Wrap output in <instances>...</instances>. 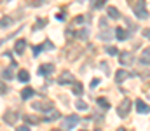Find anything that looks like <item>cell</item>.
I'll return each instance as SVG.
<instances>
[{
	"label": "cell",
	"mask_w": 150,
	"mask_h": 131,
	"mask_svg": "<svg viewBox=\"0 0 150 131\" xmlns=\"http://www.w3.org/2000/svg\"><path fill=\"white\" fill-rule=\"evenodd\" d=\"M4 121H5L7 124H16V121H18V114H16V112H7V114L4 115Z\"/></svg>",
	"instance_id": "ba28073f"
},
{
	"label": "cell",
	"mask_w": 150,
	"mask_h": 131,
	"mask_svg": "<svg viewBox=\"0 0 150 131\" xmlns=\"http://www.w3.org/2000/svg\"><path fill=\"white\" fill-rule=\"evenodd\" d=\"M74 91H75V94H82V86L77 82V84H74Z\"/></svg>",
	"instance_id": "cb8c5ba5"
},
{
	"label": "cell",
	"mask_w": 150,
	"mask_h": 131,
	"mask_svg": "<svg viewBox=\"0 0 150 131\" xmlns=\"http://www.w3.org/2000/svg\"><path fill=\"white\" fill-rule=\"evenodd\" d=\"M143 35L145 37H150V30H143Z\"/></svg>",
	"instance_id": "1f68e13d"
},
{
	"label": "cell",
	"mask_w": 150,
	"mask_h": 131,
	"mask_svg": "<svg viewBox=\"0 0 150 131\" xmlns=\"http://www.w3.org/2000/svg\"><path fill=\"white\" fill-rule=\"evenodd\" d=\"M134 14H136V18H140V19L149 18V11H147L145 0H138V2H136V5H134Z\"/></svg>",
	"instance_id": "6da1fadb"
},
{
	"label": "cell",
	"mask_w": 150,
	"mask_h": 131,
	"mask_svg": "<svg viewBox=\"0 0 150 131\" xmlns=\"http://www.w3.org/2000/svg\"><path fill=\"white\" fill-rule=\"evenodd\" d=\"M2 77H4L5 81H9V79H12V72H11V70H4V72H2Z\"/></svg>",
	"instance_id": "d6986e66"
},
{
	"label": "cell",
	"mask_w": 150,
	"mask_h": 131,
	"mask_svg": "<svg viewBox=\"0 0 150 131\" xmlns=\"http://www.w3.org/2000/svg\"><path fill=\"white\" fill-rule=\"evenodd\" d=\"M98 84H100V79H93V82H91V87L98 86Z\"/></svg>",
	"instance_id": "f1b7e54d"
},
{
	"label": "cell",
	"mask_w": 150,
	"mask_h": 131,
	"mask_svg": "<svg viewBox=\"0 0 150 131\" xmlns=\"http://www.w3.org/2000/svg\"><path fill=\"white\" fill-rule=\"evenodd\" d=\"M115 37H117L119 40H127L129 33H127L126 30H122V28H117V30H115Z\"/></svg>",
	"instance_id": "7c38bea8"
},
{
	"label": "cell",
	"mask_w": 150,
	"mask_h": 131,
	"mask_svg": "<svg viewBox=\"0 0 150 131\" xmlns=\"http://www.w3.org/2000/svg\"><path fill=\"white\" fill-rule=\"evenodd\" d=\"M25 47H26V42H25L23 39H19V40L16 42V45H14V51H16V54H23Z\"/></svg>",
	"instance_id": "8fae6325"
},
{
	"label": "cell",
	"mask_w": 150,
	"mask_h": 131,
	"mask_svg": "<svg viewBox=\"0 0 150 131\" xmlns=\"http://www.w3.org/2000/svg\"><path fill=\"white\" fill-rule=\"evenodd\" d=\"M147 94H149V98H150V89H149V91H147Z\"/></svg>",
	"instance_id": "836d02e7"
},
{
	"label": "cell",
	"mask_w": 150,
	"mask_h": 131,
	"mask_svg": "<svg viewBox=\"0 0 150 131\" xmlns=\"http://www.w3.org/2000/svg\"><path fill=\"white\" fill-rule=\"evenodd\" d=\"M107 12H108V16L113 18V19H117V18H119V11H117L115 7H108V9H107Z\"/></svg>",
	"instance_id": "2e32d148"
},
{
	"label": "cell",
	"mask_w": 150,
	"mask_h": 131,
	"mask_svg": "<svg viewBox=\"0 0 150 131\" xmlns=\"http://www.w3.org/2000/svg\"><path fill=\"white\" fill-rule=\"evenodd\" d=\"M45 26V19H38L37 25H35V30H40V28H44Z\"/></svg>",
	"instance_id": "7402d4cb"
},
{
	"label": "cell",
	"mask_w": 150,
	"mask_h": 131,
	"mask_svg": "<svg viewBox=\"0 0 150 131\" xmlns=\"http://www.w3.org/2000/svg\"><path fill=\"white\" fill-rule=\"evenodd\" d=\"M45 112H47V121H51V119H58V117H59V112L54 110V108H47Z\"/></svg>",
	"instance_id": "9a60e30c"
},
{
	"label": "cell",
	"mask_w": 150,
	"mask_h": 131,
	"mask_svg": "<svg viewBox=\"0 0 150 131\" xmlns=\"http://www.w3.org/2000/svg\"><path fill=\"white\" fill-rule=\"evenodd\" d=\"M129 77H133V74L127 72V70H117V74H115V81H117V82H124V81L129 79Z\"/></svg>",
	"instance_id": "8992f818"
},
{
	"label": "cell",
	"mask_w": 150,
	"mask_h": 131,
	"mask_svg": "<svg viewBox=\"0 0 150 131\" xmlns=\"http://www.w3.org/2000/svg\"><path fill=\"white\" fill-rule=\"evenodd\" d=\"M74 81H75V77L70 74V72H63V74L59 75V79H58L59 84H72Z\"/></svg>",
	"instance_id": "5b68a950"
},
{
	"label": "cell",
	"mask_w": 150,
	"mask_h": 131,
	"mask_svg": "<svg viewBox=\"0 0 150 131\" xmlns=\"http://www.w3.org/2000/svg\"><path fill=\"white\" fill-rule=\"evenodd\" d=\"M11 25V19L9 18H2V28H5V26H9Z\"/></svg>",
	"instance_id": "d4e9b609"
},
{
	"label": "cell",
	"mask_w": 150,
	"mask_h": 131,
	"mask_svg": "<svg viewBox=\"0 0 150 131\" xmlns=\"http://www.w3.org/2000/svg\"><path fill=\"white\" fill-rule=\"evenodd\" d=\"M42 49H44V45H37V47H33V56H38Z\"/></svg>",
	"instance_id": "484cf974"
},
{
	"label": "cell",
	"mask_w": 150,
	"mask_h": 131,
	"mask_svg": "<svg viewBox=\"0 0 150 131\" xmlns=\"http://www.w3.org/2000/svg\"><path fill=\"white\" fill-rule=\"evenodd\" d=\"M136 110H138L140 114H149V112H150V107L145 103V101H143V100H140V98H138V100H136Z\"/></svg>",
	"instance_id": "52a82bcc"
},
{
	"label": "cell",
	"mask_w": 150,
	"mask_h": 131,
	"mask_svg": "<svg viewBox=\"0 0 150 131\" xmlns=\"http://www.w3.org/2000/svg\"><path fill=\"white\" fill-rule=\"evenodd\" d=\"M98 105H100V107H103L105 110H107V108L110 107V103H108V101H107L105 98H98Z\"/></svg>",
	"instance_id": "ac0fdd59"
},
{
	"label": "cell",
	"mask_w": 150,
	"mask_h": 131,
	"mask_svg": "<svg viewBox=\"0 0 150 131\" xmlns=\"http://www.w3.org/2000/svg\"><path fill=\"white\" fill-rule=\"evenodd\" d=\"M18 79H19L21 82H28V81H30V74H28L26 70H19V74H18Z\"/></svg>",
	"instance_id": "5bb4252c"
},
{
	"label": "cell",
	"mask_w": 150,
	"mask_h": 131,
	"mask_svg": "<svg viewBox=\"0 0 150 131\" xmlns=\"http://www.w3.org/2000/svg\"><path fill=\"white\" fill-rule=\"evenodd\" d=\"M82 21H84V18H82V16H79V18H75V25H77V23H82Z\"/></svg>",
	"instance_id": "f546056e"
},
{
	"label": "cell",
	"mask_w": 150,
	"mask_h": 131,
	"mask_svg": "<svg viewBox=\"0 0 150 131\" xmlns=\"http://www.w3.org/2000/svg\"><path fill=\"white\" fill-rule=\"evenodd\" d=\"M18 131H30V128H28V126H19Z\"/></svg>",
	"instance_id": "4dcf8cb0"
},
{
	"label": "cell",
	"mask_w": 150,
	"mask_h": 131,
	"mask_svg": "<svg viewBox=\"0 0 150 131\" xmlns=\"http://www.w3.org/2000/svg\"><path fill=\"white\" fill-rule=\"evenodd\" d=\"M51 131H63V130H51Z\"/></svg>",
	"instance_id": "e575fe53"
},
{
	"label": "cell",
	"mask_w": 150,
	"mask_h": 131,
	"mask_svg": "<svg viewBox=\"0 0 150 131\" xmlns=\"http://www.w3.org/2000/svg\"><path fill=\"white\" fill-rule=\"evenodd\" d=\"M25 119H26V121H30V124H37V123H38V119H37V117H33V115H26Z\"/></svg>",
	"instance_id": "603a6c76"
},
{
	"label": "cell",
	"mask_w": 150,
	"mask_h": 131,
	"mask_svg": "<svg viewBox=\"0 0 150 131\" xmlns=\"http://www.w3.org/2000/svg\"><path fill=\"white\" fill-rule=\"evenodd\" d=\"M140 61H142L143 65H150V47L143 49V52H142V58H140Z\"/></svg>",
	"instance_id": "30bf717a"
},
{
	"label": "cell",
	"mask_w": 150,
	"mask_h": 131,
	"mask_svg": "<svg viewBox=\"0 0 150 131\" xmlns=\"http://www.w3.org/2000/svg\"><path fill=\"white\" fill-rule=\"evenodd\" d=\"M129 108H131V100H129V98H124V100L120 101L119 108H117V114H119V117H127V114H129Z\"/></svg>",
	"instance_id": "3957f363"
},
{
	"label": "cell",
	"mask_w": 150,
	"mask_h": 131,
	"mask_svg": "<svg viewBox=\"0 0 150 131\" xmlns=\"http://www.w3.org/2000/svg\"><path fill=\"white\" fill-rule=\"evenodd\" d=\"M107 52H108V54H110V56H115V54H117V52H119V51H117V49H115V47H113V45H108V47H107Z\"/></svg>",
	"instance_id": "ffe728a7"
},
{
	"label": "cell",
	"mask_w": 150,
	"mask_h": 131,
	"mask_svg": "<svg viewBox=\"0 0 150 131\" xmlns=\"http://www.w3.org/2000/svg\"><path fill=\"white\" fill-rule=\"evenodd\" d=\"M133 61H134L133 52H127V51H120L119 52V63L122 67H129V65H133Z\"/></svg>",
	"instance_id": "7a4b0ae2"
},
{
	"label": "cell",
	"mask_w": 150,
	"mask_h": 131,
	"mask_svg": "<svg viewBox=\"0 0 150 131\" xmlns=\"http://www.w3.org/2000/svg\"><path fill=\"white\" fill-rule=\"evenodd\" d=\"M117 131H126V130H124V128H119V130H117Z\"/></svg>",
	"instance_id": "d6a6232c"
},
{
	"label": "cell",
	"mask_w": 150,
	"mask_h": 131,
	"mask_svg": "<svg viewBox=\"0 0 150 131\" xmlns=\"http://www.w3.org/2000/svg\"><path fill=\"white\" fill-rule=\"evenodd\" d=\"M33 94H35V91H33L32 87H25V89L21 91V98H23V100H30Z\"/></svg>",
	"instance_id": "4fadbf2b"
},
{
	"label": "cell",
	"mask_w": 150,
	"mask_h": 131,
	"mask_svg": "<svg viewBox=\"0 0 150 131\" xmlns=\"http://www.w3.org/2000/svg\"><path fill=\"white\" fill-rule=\"evenodd\" d=\"M44 49H54V44L52 42H45L44 44Z\"/></svg>",
	"instance_id": "83f0119b"
},
{
	"label": "cell",
	"mask_w": 150,
	"mask_h": 131,
	"mask_svg": "<svg viewBox=\"0 0 150 131\" xmlns=\"http://www.w3.org/2000/svg\"><path fill=\"white\" fill-rule=\"evenodd\" d=\"M107 2H108V0H96V2H94V7H96V9H101Z\"/></svg>",
	"instance_id": "44dd1931"
},
{
	"label": "cell",
	"mask_w": 150,
	"mask_h": 131,
	"mask_svg": "<svg viewBox=\"0 0 150 131\" xmlns=\"http://www.w3.org/2000/svg\"><path fill=\"white\" fill-rule=\"evenodd\" d=\"M100 67H101V70H103V72H105V74H108V65H107V63H105V61H103V63H101V65H100Z\"/></svg>",
	"instance_id": "4316f807"
},
{
	"label": "cell",
	"mask_w": 150,
	"mask_h": 131,
	"mask_svg": "<svg viewBox=\"0 0 150 131\" xmlns=\"http://www.w3.org/2000/svg\"><path fill=\"white\" fill-rule=\"evenodd\" d=\"M75 107H77L79 110H87V103L82 101V100H77V101H75Z\"/></svg>",
	"instance_id": "e0dca14e"
},
{
	"label": "cell",
	"mask_w": 150,
	"mask_h": 131,
	"mask_svg": "<svg viewBox=\"0 0 150 131\" xmlns=\"http://www.w3.org/2000/svg\"><path fill=\"white\" fill-rule=\"evenodd\" d=\"M77 123H79V115H77V114L68 115V117L63 121V130H74L75 126H77Z\"/></svg>",
	"instance_id": "277c9868"
},
{
	"label": "cell",
	"mask_w": 150,
	"mask_h": 131,
	"mask_svg": "<svg viewBox=\"0 0 150 131\" xmlns=\"http://www.w3.org/2000/svg\"><path fill=\"white\" fill-rule=\"evenodd\" d=\"M54 72V67L52 65H42L40 68H38V74L40 75H51Z\"/></svg>",
	"instance_id": "9c48e42d"
}]
</instances>
